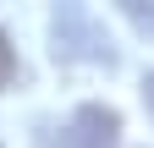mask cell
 <instances>
[{
    "label": "cell",
    "instance_id": "cell-1",
    "mask_svg": "<svg viewBox=\"0 0 154 148\" xmlns=\"http://www.w3.org/2000/svg\"><path fill=\"white\" fill-rule=\"evenodd\" d=\"M116 132H121V121H116V110H105V104H83L72 115V126H66V148H116Z\"/></svg>",
    "mask_w": 154,
    "mask_h": 148
},
{
    "label": "cell",
    "instance_id": "cell-2",
    "mask_svg": "<svg viewBox=\"0 0 154 148\" xmlns=\"http://www.w3.org/2000/svg\"><path fill=\"white\" fill-rule=\"evenodd\" d=\"M121 11L132 16V28H138V33L154 39V0H121Z\"/></svg>",
    "mask_w": 154,
    "mask_h": 148
},
{
    "label": "cell",
    "instance_id": "cell-3",
    "mask_svg": "<svg viewBox=\"0 0 154 148\" xmlns=\"http://www.w3.org/2000/svg\"><path fill=\"white\" fill-rule=\"evenodd\" d=\"M11 82H17V49H11L6 33H0V93H6Z\"/></svg>",
    "mask_w": 154,
    "mask_h": 148
}]
</instances>
